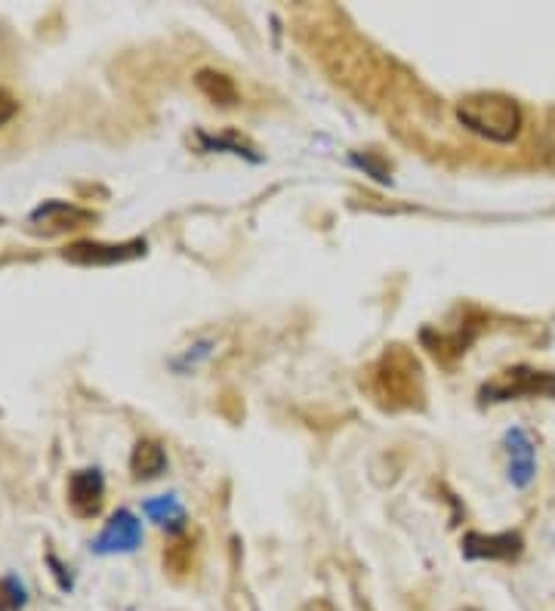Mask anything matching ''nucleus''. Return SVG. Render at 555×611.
<instances>
[{"label": "nucleus", "instance_id": "11", "mask_svg": "<svg viewBox=\"0 0 555 611\" xmlns=\"http://www.w3.org/2000/svg\"><path fill=\"white\" fill-rule=\"evenodd\" d=\"M195 87L213 105H219V109H232V105H238V99H241L235 81L226 75V71H216V68H201L198 75H195Z\"/></svg>", "mask_w": 555, "mask_h": 611}, {"label": "nucleus", "instance_id": "13", "mask_svg": "<svg viewBox=\"0 0 555 611\" xmlns=\"http://www.w3.org/2000/svg\"><path fill=\"white\" fill-rule=\"evenodd\" d=\"M142 513L148 516V522H155L158 528L170 531V534H182L185 531V507L176 500V494H164V497H152L142 503Z\"/></svg>", "mask_w": 555, "mask_h": 611}, {"label": "nucleus", "instance_id": "18", "mask_svg": "<svg viewBox=\"0 0 555 611\" xmlns=\"http://www.w3.org/2000/svg\"><path fill=\"white\" fill-rule=\"evenodd\" d=\"M210 346H213L210 340L198 343V346H195V352H189V355H185V362H179V365H173V368H179V371H185V368H189V365L195 368V365L201 362V358H207V355H210Z\"/></svg>", "mask_w": 555, "mask_h": 611}, {"label": "nucleus", "instance_id": "9", "mask_svg": "<svg viewBox=\"0 0 555 611\" xmlns=\"http://www.w3.org/2000/svg\"><path fill=\"white\" fill-rule=\"evenodd\" d=\"M68 503H71L74 516H81V519L99 516L102 503H105V479L96 466L93 470H78L68 479Z\"/></svg>", "mask_w": 555, "mask_h": 611}, {"label": "nucleus", "instance_id": "8", "mask_svg": "<svg viewBox=\"0 0 555 611\" xmlns=\"http://www.w3.org/2000/svg\"><path fill=\"white\" fill-rule=\"evenodd\" d=\"M142 544V522L130 510H118L102 528V534L93 541V553L115 556V553H133Z\"/></svg>", "mask_w": 555, "mask_h": 611}, {"label": "nucleus", "instance_id": "1", "mask_svg": "<svg viewBox=\"0 0 555 611\" xmlns=\"http://www.w3.org/2000/svg\"><path fill=\"white\" fill-rule=\"evenodd\" d=\"M364 389L383 411H420L426 405L420 358L407 346H389L364 371Z\"/></svg>", "mask_w": 555, "mask_h": 611}, {"label": "nucleus", "instance_id": "12", "mask_svg": "<svg viewBox=\"0 0 555 611\" xmlns=\"http://www.w3.org/2000/svg\"><path fill=\"white\" fill-rule=\"evenodd\" d=\"M167 470V451L152 442V439H139L130 457V473L136 482H148V479H158Z\"/></svg>", "mask_w": 555, "mask_h": 611}, {"label": "nucleus", "instance_id": "3", "mask_svg": "<svg viewBox=\"0 0 555 611\" xmlns=\"http://www.w3.org/2000/svg\"><path fill=\"white\" fill-rule=\"evenodd\" d=\"M518 399H555V374L537 371L528 365H515L500 371L494 380H488L478 389L481 405H503Z\"/></svg>", "mask_w": 555, "mask_h": 611}, {"label": "nucleus", "instance_id": "2", "mask_svg": "<svg viewBox=\"0 0 555 611\" xmlns=\"http://www.w3.org/2000/svg\"><path fill=\"white\" fill-rule=\"evenodd\" d=\"M457 118L469 133L488 139V142H500V146H509L512 139H518L522 124H525L522 105L506 93L463 96L457 102Z\"/></svg>", "mask_w": 555, "mask_h": 611}, {"label": "nucleus", "instance_id": "17", "mask_svg": "<svg viewBox=\"0 0 555 611\" xmlns=\"http://www.w3.org/2000/svg\"><path fill=\"white\" fill-rule=\"evenodd\" d=\"M16 115H19V102H16V96H10L4 87H0V127L10 124Z\"/></svg>", "mask_w": 555, "mask_h": 611}, {"label": "nucleus", "instance_id": "4", "mask_svg": "<svg viewBox=\"0 0 555 611\" xmlns=\"http://www.w3.org/2000/svg\"><path fill=\"white\" fill-rule=\"evenodd\" d=\"M87 223H93L90 210H84L78 204H68V201H44L28 217V232L41 235V238H56V235H65L74 229H84Z\"/></svg>", "mask_w": 555, "mask_h": 611}, {"label": "nucleus", "instance_id": "16", "mask_svg": "<svg viewBox=\"0 0 555 611\" xmlns=\"http://www.w3.org/2000/svg\"><path fill=\"white\" fill-rule=\"evenodd\" d=\"M198 142L204 152H229V155H238V158H247V161H259V155H253L247 146L235 139H226V136H207V133H198Z\"/></svg>", "mask_w": 555, "mask_h": 611}, {"label": "nucleus", "instance_id": "14", "mask_svg": "<svg viewBox=\"0 0 555 611\" xmlns=\"http://www.w3.org/2000/svg\"><path fill=\"white\" fill-rule=\"evenodd\" d=\"M195 565V544L192 537H179L164 550V568L173 574V578H185Z\"/></svg>", "mask_w": 555, "mask_h": 611}, {"label": "nucleus", "instance_id": "10", "mask_svg": "<svg viewBox=\"0 0 555 611\" xmlns=\"http://www.w3.org/2000/svg\"><path fill=\"white\" fill-rule=\"evenodd\" d=\"M420 340H423V346L432 352V358L438 365H444V368H454V362L460 355H466V349H469V343L475 340V328H457V331H451V334H432L429 328L420 334Z\"/></svg>", "mask_w": 555, "mask_h": 611}, {"label": "nucleus", "instance_id": "6", "mask_svg": "<svg viewBox=\"0 0 555 611\" xmlns=\"http://www.w3.org/2000/svg\"><path fill=\"white\" fill-rule=\"evenodd\" d=\"M62 257L74 266H118V263L145 257V241H124V244L78 241V244L65 247Z\"/></svg>", "mask_w": 555, "mask_h": 611}, {"label": "nucleus", "instance_id": "19", "mask_svg": "<svg viewBox=\"0 0 555 611\" xmlns=\"http://www.w3.org/2000/svg\"><path fill=\"white\" fill-rule=\"evenodd\" d=\"M352 164H358V167H364V170H370L374 173V179H380V183H389V173L377 164V161H370L367 155L361 158V155H352Z\"/></svg>", "mask_w": 555, "mask_h": 611}, {"label": "nucleus", "instance_id": "5", "mask_svg": "<svg viewBox=\"0 0 555 611\" xmlns=\"http://www.w3.org/2000/svg\"><path fill=\"white\" fill-rule=\"evenodd\" d=\"M460 550L472 562H515L525 553V537L522 531H500V534L469 531L463 534Z\"/></svg>", "mask_w": 555, "mask_h": 611}, {"label": "nucleus", "instance_id": "7", "mask_svg": "<svg viewBox=\"0 0 555 611\" xmlns=\"http://www.w3.org/2000/svg\"><path fill=\"white\" fill-rule=\"evenodd\" d=\"M503 448H506V457H509V482H512V488H518V491L531 488V482L537 479V445H534L531 433L522 426L506 429Z\"/></svg>", "mask_w": 555, "mask_h": 611}, {"label": "nucleus", "instance_id": "15", "mask_svg": "<svg viewBox=\"0 0 555 611\" xmlns=\"http://www.w3.org/2000/svg\"><path fill=\"white\" fill-rule=\"evenodd\" d=\"M28 605V590L16 578V574H4L0 578V611H25Z\"/></svg>", "mask_w": 555, "mask_h": 611}]
</instances>
